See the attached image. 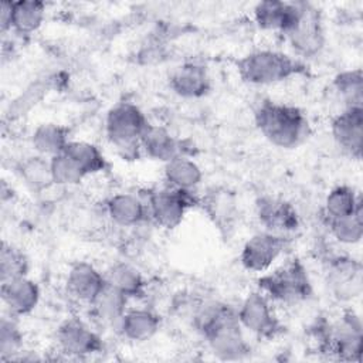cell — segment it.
<instances>
[{
	"label": "cell",
	"mask_w": 363,
	"mask_h": 363,
	"mask_svg": "<svg viewBox=\"0 0 363 363\" xmlns=\"http://www.w3.org/2000/svg\"><path fill=\"white\" fill-rule=\"evenodd\" d=\"M169 86L180 98L197 99L210 92L211 79L204 65L189 61L172 71L169 77Z\"/></svg>",
	"instance_id": "e0dca14e"
},
{
	"label": "cell",
	"mask_w": 363,
	"mask_h": 363,
	"mask_svg": "<svg viewBox=\"0 0 363 363\" xmlns=\"http://www.w3.org/2000/svg\"><path fill=\"white\" fill-rule=\"evenodd\" d=\"M330 133L346 155L360 160L363 150V108H345L332 119Z\"/></svg>",
	"instance_id": "4fadbf2b"
},
{
	"label": "cell",
	"mask_w": 363,
	"mask_h": 363,
	"mask_svg": "<svg viewBox=\"0 0 363 363\" xmlns=\"http://www.w3.org/2000/svg\"><path fill=\"white\" fill-rule=\"evenodd\" d=\"M163 174L169 187L180 190H194L203 180L201 167L186 155H179L166 162Z\"/></svg>",
	"instance_id": "603a6c76"
},
{
	"label": "cell",
	"mask_w": 363,
	"mask_h": 363,
	"mask_svg": "<svg viewBox=\"0 0 363 363\" xmlns=\"http://www.w3.org/2000/svg\"><path fill=\"white\" fill-rule=\"evenodd\" d=\"M50 167L52 183L61 187H71L79 184L86 174L78 167V164L67 156L64 152L50 157Z\"/></svg>",
	"instance_id": "d6a6232c"
},
{
	"label": "cell",
	"mask_w": 363,
	"mask_h": 363,
	"mask_svg": "<svg viewBox=\"0 0 363 363\" xmlns=\"http://www.w3.org/2000/svg\"><path fill=\"white\" fill-rule=\"evenodd\" d=\"M30 268L26 254L13 244L3 242L0 251V281H11L14 278L27 277Z\"/></svg>",
	"instance_id": "1f68e13d"
},
{
	"label": "cell",
	"mask_w": 363,
	"mask_h": 363,
	"mask_svg": "<svg viewBox=\"0 0 363 363\" xmlns=\"http://www.w3.org/2000/svg\"><path fill=\"white\" fill-rule=\"evenodd\" d=\"M326 224L333 238L340 244L354 245L362 241V237H363L362 210H357L356 213L346 217L326 220Z\"/></svg>",
	"instance_id": "4dcf8cb0"
},
{
	"label": "cell",
	"mask_w": 363,
	"mask_h": 363,
	"mask_svg": "<svg viewBox=\"0 0 363 363\" xmlns=\"http://www.w3.org/2000/svg\"><path fill=\"white\" fill-rule=\"evenodd\" d=\"M257 289L272 302L284 305H296L308 301L313 295L308 269L298 258H292L274 269L262 272L257 279Z\"/></svg>",
	"instance_id": "277c9868"
},
{
	"label": "cell",
	"mask_w": 363,
	"mask_h": 363,
	"mask_svg": "<svg viewBox=\"0 0 363 363\" xmlns=\"http://www.w3.org/2000/svg\"><path fill=\"white\" fill-rule=\"evenodd\" d=\"M69 140V129L58 123H41L31 135V146L35 153L48 159L62 153Z\"/></svg>",
	"instance_id": "cb8c5ba5"
},
{
	"label": "cell",
	"mask_w": 363,
	"mask_h": 363,
	"mask_svg": "<svg viewBox=\"0 0 363 363\" xmlns=\"http://www.w3.org/2000/svg\"><path fill=\"white\" fill-rule=\"evenodd\" d=\"M106 214L119 227H136L147 220L146 200L133 193H116L106 201Z\"/></svg>",
	"instance_id": "ffe728a7"
},
{
	"label": "cell",
	"mask_w": 363,
	"mask_h": 363,
	"mask_svg": "<svg viewBox=\"0 0 363 363\" xmlns=\"http://www.w3.org/2000/svg\"><path fill=\"white\" fill-rule=\"evenodd\" d=\"M193 325L211 353L221 360H240L251 352L237 309L225 302L216 299L199 302L193 309Z\"/></svg>",
	"instance_id": "6da1fadb"
},
{
	"label": "cell",
	"mask_w": 363,
	"mask_h": 363,
	"mask_svg": "<svg viewBox=\"0 0 363 363\" xmlns=\"http://www.w3.org/2000/svg\"><path fill=\"white\" fill-rule=\"evenodd\" d=\"M288 247L289 237L262 230L245 241L240 252V262L247 271L262 274L272 268Z\"/></svg>",
	"instance_id": "30bf717a"
},
{
	"label": "cell",
	"mask_w": 363,
	"mask_h": 363,
	"mask_svg": "<svg viewBox=\"0 0 363 363\" xmlns=\"http://www.w3.org/2000/svg\"><path fill=\"white\" fill-rule=\"evenodd\" d=\"M160 325L162 319L155 311L149 308H128L116 328L125 339L143 343L159 332Z\"/></svg>",
	"instance_id": "d6986e66"
},
{
	"label": "cell",
	"mask_w": 363,
	"mask_h": 363,
	"mask_svg": "<svg viewBox=\"0 0 363 363\" xmlns=\"http://www.w3.org/2000/svg\"><path fill=\"white\" fill-rule=\"evenodd\" d=\"M328 282L340 301H350L362 292V265L357 259L337 255L329 262Z\"/></svg>",
	"instance_id": "9a60e30c"
},
{
	"label": "cell",
	"mask_w": 363,
	"mask_h": 363,
	"mask_svg": "<svg viewBox=\"0 0 363 363\" xmlns=\"http://www.w3.org/2000/svg\"><path fill=\"white\" fill-rule=\"evenodd\" d=\"M45 17V4L34 0L11 1V31L30 35L37 31Z\"/></svg>",
	"instance_id": "484cf974"
},
{
	"label": "cell",
	"mask_w": 363,
	"mask_h": 363,
	"mask_svg": "<svg viewBox=\"0 0 363 363\" xmlns=\"http://www.w3.org/2000/svg\"><path fill=\"white\" fill-rule=\"evenodd\" d=\"M149 217L162 228L173 230L182 224L187 211L200 204L194 190L163 187L150 190L146 196Z\"/></svg>",
	"instance_id": "52a82bcc"
},
{
	"label": "cell",
	"mask_w": 363,
	"mask_h": 363,
	"mask_svg": "<svg viewBox=\"0 0 363 363\" xmlns=\"http://www.w3.org/2000/svg\"><path fill=\"white\" fill-rule=\"evenodd\" d=\"M362 323L353 311H347L337 320L325 325L319 336V349L343 362H360Z\"/></svg>",
	"instance_id": "8992f818"
},
{
	"label": "cell",
	"mask_w": 363,
	"mask_h": 363,
	"mask_svg": "<svg viewBox=\"0 0 363 363\" xmlns=\"http://www.w3.org/2000/svg\"><path fill=\"white\" fill-rule=\"evenodd\" d=\"M57 347L68 357H88L104 350V340L88 323L78 318H68L55 332Z\"/></svg>",
	"instance_id": "8fae6325"
},
{
	"label": "cell",
	"mask_w": 363,
	"mask_h": 363,
	"mask_svg": "<svg viewBox=\"0 0 363 363\" xmlns=\"http://www.w3.org/2000/svg\"><path fill=\"white\" fill-rule=\"evenodd\" d=\"M147 126L145 112L133 102H118L106 112V138L123 157H133L140 152V136Z\"/></svg>",
	"instance_id": "5b68a950"
},
{
	"label": "cell",
	"mask_w": 363,
	"mask_h": 363,
	"mask_svg": "<svg viewBox=\"0 0 363 363\" xmlns=\"http://www.w3.org/2000/svg\"><path fill=\"white\" fill-rule=\"evenodd\" d=\"M140 152H143L147 157L166 163L179 155H184L182 152L180 142L162 125L149 123L143 135L140 136Z\"/></svg>",
	"instance_id": "44dd1931"
},
{
	"label": "cell",
	"mask_w": 363,
	"mask_h": 363,
	"mask_svg": "<svg viewBox=\"0 0 363 363\" xmlns=\"http://www.w3.org/2000/svg\"><path fill=\"white\" fill-rule=\"evenodd\" d=\"M254 121L261 135L277 147H298L309 135L308 118L295 105L262 101L255 108Z\"/></svg>",
	"instance_id": "7a4b0ae2"
},
{
	"label": "cell",
	"mask_w": 363,
	"mask_h": 363,
	"mask_svg": "<svg viewBox=\"0 0 363 363\" xmlns=\"http://www.w3.org/2000/svg\"><path fill=\"white\" fill-rule=\"evenodd\" d=\"M237 316L242 329L258 337L272 339L282 332V323L272 308V301L258 289L241 301Z\"/></svg>",
	"instance_id": "ba28073f"
},
{
	"label": "cell",
	"mask_w": 363,
	"mask_h": 363,
	"mask_svg": "<svg viewBox=\"0 0 363 363\" xmlns=\"http://www.w3.org/2000/svg\"><path fill=\"white\" fill-rule=\"evenodd\" d=\"M306 71L305 62L284 51L255 50L237 61L240 78L251 85H274Z\"/></svg>",
	"instance_id": "3957f363"
},
{
	"label": "cell",
	"mask_w": 363,
	"mask_h": 363,
	"mask_svg": "<svg viewBox=\"0 0 363 363\" xmlns=\"http://www.w3.org/2000/svg\"><path fill=\"white\" fill-rule=\"evenodd\" d=\"M64 153L69 156L86 176L102 173L109 167L104 152L96 145L86 140L71 139Z\"/></svg>",
	"instance_id": "4316f807"
},
{
	"label": "cell",
	"mask_w": 363,
	"mask_h": 363,
	"mask_svg": "<svg viewBox=\"0 0 363 363\" xmlns=\"http://www.w3.org/2000/svg\"><path fill=\"white\" fill-rule=\"evenodd\" d=\"M0 27L1 33L11 31V1H3L0 9Z\"/></svg>",
	"instance_id": "d590c367"
},
{
	"label": "cell",
	"mask_w": 363,
	"mask_h": 363,
	"mask_svg": "<svg viewBox=\"0 0 363 363\" xmlns=\"http://www.w3.org/2000/svg\"><path fill=\"white\" fill-rule=\"evenodd\" d=\"M357 210H362V197L353 187L347 184L333 187L325 199L323 213L326 220L346 217Z\"/></svg>",
	"instance_id": "83f0119b"
},
{
	"label": "cell",
	"mask_w": 363,
	"mask_h": 363,
	"mask_svg": "<svg viewBox=\"0 0 363 363\" xmlns=\"http://www.w3.org/2000/svg\"><path fill=\"white\" fill-rule=\"evenodd\" d=\"M20 176L33 191H43L54 184L50 159L41 155H34L24 159L20 166Z\"/></svg>",
	"instance_id": "f546056e"
},
{
	"label": "cell",
	"mask_w": 363,
	"mask_h": 363,
	"mask_svg": "<svg viewBox=\"0 0 363 363\" xmlns=\"http://www.w3.org/2000/svg\"><path fill=\"white\" fill-rule=\"evenodd\" d=\"M255 207L258 221L265 231L289 237L301 225L295 206L285 199L264 196L258 199Z\"/></svg>",
	"instance_id": "7c38bea8"
},
{
	"label": "cell",
	"mask_w": 363,
	"mask_h": 363,
	"mask_svg": "<svg viewBox=\"0 0 363 363\" xmlns=\"http://www.w3.org/2000/svg\"><path fill=\"white\" fill-rule=\"evenodd\" d=\"M333 88L345 108H363V72L360 68L339 72L333 78Z\"/></svg>",
	"instance_id": "f1b7e54d"
},
{
	"label": "cell",
	"mask_w": 363,
	"mask_h": 363,
	"mask_svg": "<svg viewBox=\"0 0 363 363\" xmlns=\"http://www.w3.org/2000/svg\"><path fill=\"white\" fill-rule=\"evenodd\" d=\"M104 274L106 282L123 292L129 299L142 298L145 295L146 281L133 265L119 261L112 264Z\"/></svg>",
	"instance_id": "d4e9b609"
},
{
	"label": "cell",
	"mask_w": 363,
	"mask_h": 363,
	"mask_svg": "<svg viewBox=\"0 0 363 363\" xmlns=\"http://www.w3.org/2000/svg\"><path fill=\"white\" fill-rule=\"evenodd\" d=\"M292 50L299 57H315L325 45V31L319 10L305 1L299 3V16L285 34Z\"/></svg>",
	"instance_id": "9c48e42d"
},
{
	"label": "cell",
	"mask_w": 363,
	"mask_h": 363,
	"mask_svg": "<svg viewBox=\"0 0 363 363\" xmlns=\"http://www.w3.org/2000/svg\"><path fill=\"white\" fill-rule=\"evenodd\" d=\"M23 349V333L16 320V316L7 315L0 322V357L11 360Z\"/></svg>",
	"instance_id": "836d02e7"
},
{
	"label": "cell",
	"mask_w": 363,
	"mask_h": 363,
	"mask_svg": "<svg viewBox=\"0 0 363 363\" xmlns=\"http://www.w3.org/2000/svg\"><path fill=\"white\" fill-rule=\"evenodd\" d=\"M128 302L129 298L123 292L106 282L102 291L88 306L94 318L101 323L116 326L128 309Z\"/></svg>",
	"instance_id": "7402d4cb"
},
{
	"label": "cell",
	"mask_w": 363,
	"mask_h": 363,
	"mask_svg": "<svg viewBox=\"0 0 363 363\" xmlns=\"http://www.w3.org/2000/svg\"><path fill=\"white\" fill-rule=\"evenodd\" d=\"M105 285V274L86 261L72 264L65 277L67 294L85 305H89Z\"/></svg>",
	"instance_id": "5bb4252c"
},
{
	"label": "cell",
	"mask_w": 363,
	"mask_h": 363,
	"mask_svg": "<svg viewBox=\"0 0 363 363\" xmlns=\"http://www.w3.org/2000/svg\"><path fill=\"white\" fill-rule=\"evenodd\" d=\"M200 204H203V207L206 206L207 213L218 225L228 224L230 220L234 217L235 201L228 191L214 190L206 197V200H200Z\"/></svg>",
	"instance_id": "e575fe53"
},
{
	"label": "cell",
	"mask_w": 363,
	"mask_h": 363,
	"mask_svg": "<svg viewBox=\"0 0 363 363\" xmlns=\"http://www.w3.org/2000/svg\"><path fill=\"white\" fill-rule=\"evenodd\" d=\"M299 3L281 0L259 1L254 7V20L262 30L286 34L299 16Z\"/></svg>",
	"instance_id": "ac0fdd59"
},
{
	"label": "cell",
	"mask_w": 363,
	"mask_h": 363,
	"mask_svg": "<svg viewBox=\"0 0 363 363\" xmlns=\"http://www.w3.org/2000/svg\"><path fill=\"white\" fill-rule=\"evenodd\" d=\"M0 294L7 313L16 318L31 313L37 308L41 295L37 282L28 277L1 282Z\"/></svg>",
	"instance_id": "2e32d148"
}]
</instances>
